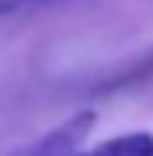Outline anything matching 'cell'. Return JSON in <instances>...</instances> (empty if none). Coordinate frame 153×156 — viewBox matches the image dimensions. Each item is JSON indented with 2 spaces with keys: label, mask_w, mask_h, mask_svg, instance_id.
I'll return each instance as SVG.
<instances>
[{
  "label": "cell",
  "mask_w": 153,
  "mask_h": 156,
  "mask_svg": "<svg viewBox=\"0 0 153 156\" xmlns=\"http://www.w3.org/2000/svg\"><path fill=\"white\" fill-rule=\"evenodd\" d=\"M61 3H70V0H0V19H10L19 16V13H35L45 10V6H61Z\"/></svg>",
  "instance_id": "3957f363"
},
{
  "label": "cell",
  "mask_w": 153,
  "mask_h": 156,
  "mask_svg": "<svg viewBox=\"0 0 153 156\" xmlns=\"http://www.w3.org/2000/svg\"><path fill=\"white\" fill-rule=\"evenodd\" d=\"M80 156H153V134L147 131L118 134V137L102 140L93 150H83Z\"/></svg>",
  "instance_id": "7a4b0ae2"
},
{
  "label": "cell",
  "mask_w": 153,
  "mask_h": 156,
  "mask_svg": "<svg viewBox=\"0 0 153 156\" xmlns=\"http://www.w3.org/2000/svg\"><path fill=\"white\" fill-rule=\"evenodd\" d=\"M93 121H96L93 112H76L73 118L61 121L54 131L41 134L38 140L26 144L23 150H16L13 156H80L83 153L80 147L86 140V134L93 131Z\"/></svg>",
  "instance_id": "6da1fadb"
}]
</instances>
